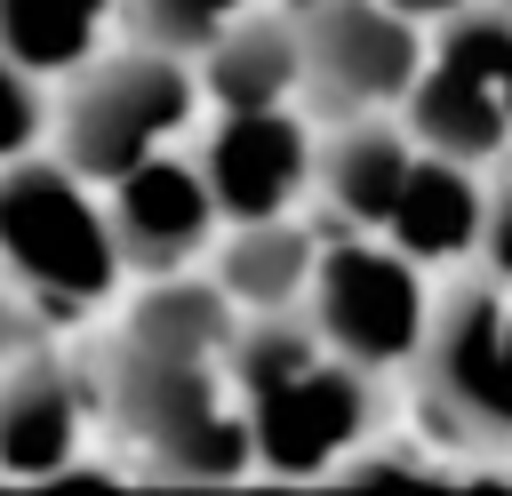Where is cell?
<instances>
[{"instance_id": "17", "label": "cell", "mask_w": 512, "mask_h": 496, "mask_svg": "<svg viewBox=\"0 0 512 496\" xmlns=\"http://www.w3.org/2000/svg\"><path fill=\"white\" fill-rule=\"evenodd\" d=\"M432 56H448L512 128V8H472L464 0L456 16H440V48Z\"/></svg>"}, {"instance_id": "10", "label": "cell", "mask_w": 512, "mask_h": 496, "mask_svg": "<svg viewBox=\"0 0 512 496\" xmlns=\"http://www.w3.org/2000/svg\"><path fill=\"white\" fill-rule=\"evenodd\" d=\"M480 232H488V184H480V168L416 144V160H408V176L392 192L384 240L408 264H464L480 248Z\"/></svg>"}, {"instance_id": "8", "label": "cell", "mask_w": 512, "mask_h": 496, "mask_svg": "<svg viewBox=\"0 0 512 496\" xmlns=\"http://www.w3.org/2000/svg\"><path fill=\"white\" fill-rule=\"evenodd\" d=\"M112 240H120V264L136 272H176L184 256L208 248L216 232V192L200 176V160H176V152H144L136 168L112 176Z\"/></svg>"}, {"instance_id": "25", "label": "cell", "mask_w": 512, "mask_h": 496, "mask_svg": "<svg viewBox=\"0 0 512 496\" xmlns=\"http://www.w3.org/2000/svg\"><path fill=\"white\" fill-rule=\"evenodd\" d=\"M496 8H512V0H496Z\"/></svg>"}, {"instance_id": "7", "label": "cell", "mask_w": 512, "mask_h": 496, "mask_svg": "<svg viewBox=\"0 0 512 496\" xmlns=\"http://www.w3.org/2000/svg\"><path fill=\"white\" fill-rule=\"evenodd\" d=\"M424 392L464 440H512V352H504V304L488 288H464L424 328Z\"/></svg>"}, {"instance_id": "22", "label": "cell", "mask_w": 512, "mask_h": 496, "mask_svg": "<svg viewBox=\"0 0 512 496\" xmlns=\"http://www.w3.org/2000/svg\"><path fill=\"white\" fill-rule=\"evenodd\" d=\"M384 8H400V16H416V24H440V16H456L464 0H384Z\"/></svg>"}, {"instance_id": "18", "label": "cell", "mask_w": 512, "mask_h": 496, "mask_svg": "<svg viewBox=\"0 0 512 496\" xmlns=\"http://www.w3.org/2000/svg\"><path fill=\"white\" fill-rule=\"evenodd\" d=\"M144 8V32L160 40V48H200L208 32H224L248 0H136Z\"/></svg>"}, {"instance_id": "15", "label": "cell", "mask_w": 512, "mask_h": 496, "mask_svg": "<svg viewBox=\"0 0 512 496\" xmlns=\"http://www.w3.org/2000/svg\"><path fill=\"white\" fill-rule=\"evenodd\" d=\"M408 160H416V144H408L400 128L360 120V128H344V136L312 160V176H320L328 208H336L352 232H384V216H392V192H400Z\"/></svg>"}, {"instance_id": "14", "label": "cell", "mask_w": 512, "mask_h": 496, "mask_svg": "<svg viewBox=\"0 0 512 496\" xmlns=\"http://www.w3.org/2000/svg\"><path fill=\"white\" fill-rule=\"evenodd\" d=\"M232 296L216 288V280H176V272H160V288L128 312V352H152V360H208V368H224V352H232Z\"/></svg>"}, {"instance_id": "21", "label": "cell", "mask_w": 512, "mask_h": 496, "mask_svg": "<svg viewBox=\"0 0 512 496\" xmlns=\"http://www.w3.org/2000/svg\"><path fill=\"white\" fill-rule=\"evenodd\" d=\"M480 248H488V264L512 280V184L488 192V232H480Z\"/></svg>"}, {"instance_id": "24", "label": "cell", "mask_w": 512, "mask_h": 496, "mask_svg": "<svg viewBox=\"0 0 512 496\" xmlns=\"http://www.w3.org/2000/svg\"><path fill=\"white\" fill-rule=\"evenodd\" d=\"M504 352H512V312H504Z\"/></svg>"}, {"instance_id": "4", "label": "cell", "mask_w": 512, "mask_h": 496, "mask_svg": "<svg viewBox=\"0 0 512 496\" xmlns=\"http://www.w3.org/2000/svg\"><path fill=\"white\" fill-rule=\"evenodd\" d=\"M312 328L336 360L352 368H392V360H416L424 328H432V304H424V280L416 264L384 240H344L312 264Z\"/></svg>"}, {"instance_id": "12", "label": "cell", "mask_w": 512, "mask_h": 496, "mask_svg": "<svg viewBox=\"0 0 512 496\" xmlns=\"http://www.w3.org/2000/svg\"><path fill=\"white\" fill-rule=\"evenodd\" d=\"M200 88L216 112H264L304 88V40L296 16H232L224 32L200 40Z\"/></svg>"}, {"instance_id": "20", "label": "cell", "mask_w": 512, "mask_h": 496, "mask_svg": "<svg viewBox=\"0 0 512 496\" xmlns=\"http://www.w3.org/2000/svg\"><path fill=\"white\" fill-rule=\"evenodd\" d=\"M344 480L352 488H392V480H432V464L416 448H384V456H344Z\"/></svg>"}, {"instance_id": "9", "label": "cell", "mask_w": 512, "mask_h": 496, "mask_svg": "<svg viewBox=\"0 0 512 496\" xmlns=\"http://www.w3.org/2000/svg\"><path fill=\"white\" fill-rule=\"evenodd\" d=\"M200 176L216 192V224L280 216L312 184V136H304V120H288V104L224 112L216 136H208V152H200Z\"/></svg>"}, {"instance_id": "1", "label": "cell", "mask_w": 512, "mask_h": 496, "mask_svg": "<svg viewBox=\"0 0 512 496\" xmlns=\"http://www.w3.org/2000/svg\"><path fill=\"white\" fill-rule=\"evenodd\" d=\"M0 272L40 304H104L120 280L112 216L72 160H0Z\"/></svg>"}, {"instance_id": "23", "label": "cell", "mask_w": 512, "mask_h": 496, "mask_svg": "<svg viewBox=\"0 0 512 496\" xmlns=\"http://www.w3.org/2000/svg\"><path fill=\"white\" fill-rule=\"evenodd\" d=\"M8 336H16V312H8V288H0V352H8Z\"/></svg>"}, {"instance_id": "2", "label": "cell", "mask_w": 512, "mask_h": 496, "mask_svg": "<svg viewBox=\"0 0 512 496\" xmlns=\"http://www.w3.org/2000/svg\"><path fill=\"white\" fill-rule=\"evenodd\" d=\"M112 416L128 424V440L168 480H232V472H248V416L224 408V384H216L208 360H152V352L120 344Z\"/></svg>"}, {"instance_id": "16", "label": "cell", "mask_w": 512, "mask_h": 496, "mask_svg": "<svg viewBox=\"0 0 512 496\" xmlns=\"http://www.w3.org/2000/svg\"><path fill=\"white\" fill-rule=\"evenodd\" d=\"M112 24V0H0V48L40 80V72H80L96 64V40Z\"/></svg>"}, {"instance_id": "19", "label": "cell", "mask_w": 512, "mask_h": 496, "mask_svg": "<svg viewBox=\"0 0 512 496\" xmlns=\"http://www.w3.org/2000/svg\"><path fill=\"white\" fill-rule=\"evenodd\" d=\"M32 136H40V88H32V72L0 48V160L32 152Z\"/></svg>"}, {"instance_id": "5", "label": "cell", "mask_w": 512, "mask_h": 496, "mask_svg": "<svg viewBox=\"0 0 512 496\" xmlns=\"http://www.w3.org/2000/svg\"><path fill=\"white\" fill-rule=\"evenodd\" d=\"M288 16L304 40V88L344 120L400 104L408 80L424 72V24L384 0H296Z\"/></svg>"}, {"instance_id": "11", "label": "cell", "mask_w": 512, "mask_h": 496, "mask_svg": "<svg viewBox=\"0 0 512 496\" xmlns=\"http://www.w3.org/2000/svg\"><path fill=\"white\" fill-rule=\"evenodd\" d=\"M88 432V392L80 376L24 360L0 376V472L8 480H64Z\"/></svg>"}, {"instance_id": "13", "label": "cell", "mask_w": 512, "mask_h": 496, "mask_svg": "<svg viewBox=\"0 0 512 496\" xmlns=\"http://www.w3.org/2000/svg\"><path fill=\"white\" fill-rule=\"evenodd\" d=\"M312 264H320V240L304 224H288V208H280V216L232 224V240L216 256V288L248 312H288L312 296Z\"/></svg>"}, {"instance_id": "6", "label": "cell", "mask_w": 512, "mask_h": 496, "mask_svg": "<svg viewBox=\"0 0 512 496\" xmlns=\"http://www.w3.org/2000/svg\"><path fill=\"white\" fill-rule=\"evenodd\" d=\"M240 416H248V464L280 472V480H312V472H336L360 432H368V384L352 360L336 352H312L304 368L240 392Z\"/></svg>"}, {"instance_id": "3", "label": "cell", "mask_w": 512, "mask_h": 496, "mask_svg": "<svg viewBox=\"0 0 512 496\" xmlns=\"http://www.w3.org/2000/svg\"><path fill=\"white\" fill-rule=\"evenodd\" d=\"M200 80L184 64V48H136L112 64H80V88L64 104V160L88 184H112L120 168H136L144 152H168V136L192 120Z\"/></svg>"}]
</instances>
